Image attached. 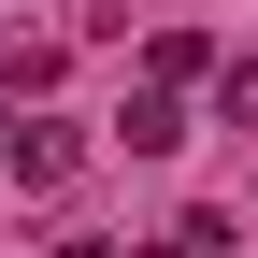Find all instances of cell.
<instances>
[{
    "instance_id": "6da1fadb",
    "label": "cell",
    "mask_w": 258,
    "mask_h": 258,
    "mask_svg": "<svg viewBox=\"0 0 258 258\" xmlns=\"http://www.w3.org/2000/svg\"><path fill=\"white\" fill-rule=\"evenodd\" d=\"M0 172H15V186H72L86 172V129H57V115L15 129V115H0Z\"/></svg>"
},
{
    "instance_id": "7a4b0ae2",
    "label": "cell",
    "mask_w": 258,
    "mask_h": 258,
    "mask_svg": "<svg viewBox=\"0 0 258 258\" xmlns=\"http://www.w3.org/2000/svg\"><path fill=\"white\" fill-rule=\"evenodd\" d=\"M115 144H129V158H172V144H186V115H172V86H144V101L115 115Z\"/></svg>"
},
{
    "instance_id": "3957f363",
    "label": "cell",
    "mask_w": 258,
    "mask_h": 258,
    "mask_svg": "<svg viewBox=\"0 0 258 258\" xmlns=\"http://www.w3.org/2000/svg\"><path fill=\"white\" fill-rule=\"evenodd\" d=\"M215 115H230V129H258V57H230V72H215Z\"/></svg>"
},
{
    "instance_id": "277c9868",
    "label": "cell",
    "mask_w": 258,
    "mask_h": 258,
    "mask_svg": "<svg viewBox=\"0 0 258 258\" xmlns=\"http://www.w3.org/2000/svg\"><path fill=\"white\" fill-rule=\"evenodd\" d=\"M57 258H115V244H57Z\"/></svg>"
},
{
    "instance_id": "5b68a950",
    "label": "cell",
    "mask_w": 258,
    "mask_h": 258,
    "mask_svg": "<svg viewBox=\"0 0 258 258\" xmlns=\"http://www.w3.org/2000/svg\"><path fill=\"white\" fill-rule=\"evenodd\" d=\"M158 258H186V244H158Z\"/></svg>"
}]
</instances>
